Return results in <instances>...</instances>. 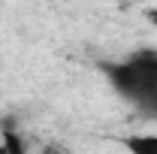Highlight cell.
I'll list each match as a JSON object with an SVG mask.
<instances>
[{"mask_svg":"<svg viewBox=\"0 0 157 154\" xmlns=\"http://www.w3.org/2000/svg\"><path fill=\"white\" fill-rule=\"evenodd\" d=\"M145 18L151 21V24H157V9H145Z\"/></svg>","mask_w":157,"mask_h":154,"instance_id":"4","label":"cell"},{"mask_svg":"<svg viewBox=\"0 0 157 154\" xmlns=\"http://www.w3.org/2000/svg\"><path fill=\"white\" fill-rule=\"evenodd\" d=\"M139 55H142V58H145V60L157 70V48H139Z\"/></svg>","mask_w":157,"mask_h":154,"instance_id":"3","label":"cell"},{"mask_svg":"<svg viewBox=\"0 0 157 154\" xmlns=\"http://www.w3.org/2000/svg\"><path fill=\"white\" fill-rule=\"evenodd\" d=\"M103 70L112 82V88L124 100H130L139 112L157 118V70L139 52H133L130 58L118 60V64H106Z\"/></svg>","mask_w":157,"mask_h":154,"instance_id":"1","label":"cell"},{"mask_svg":"<svg viewBox=\"0 0 157 154\" xmlns=\"http://www.w3.org/2000/svg\"><path fill=\"white\" fill-rule=\"evenodd\" d=\"M124 148L133 154H157V136L151 133H139V136H127Z\"/></svg>","mask_w":157,"mask_h":154,"instance_id":"2","label":"cell"}]
</instances>
